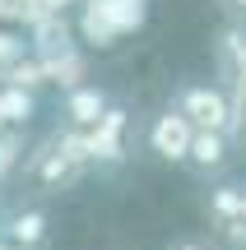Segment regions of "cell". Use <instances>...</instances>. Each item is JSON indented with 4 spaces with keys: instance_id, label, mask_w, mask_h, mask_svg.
Here are the masks:
<instances>
[{
    "instance_id": "cell-8",
    "label": "cell",
    "mask_w": 246,
    "mask_h": 250,
    "mask_svg": "<svg viewBox=\"0 0 246 250\" xmlns=\"http://www.w3.org/2000/svg\"><path fill=\"white\" fill-rule=\"evenodd\" d=\"M242 208H246V186H219L209 195V204H204V213H209L214 232H223V227H232L242 218Z\"/></svg>"
},
{
    "instance_id": "cell-9",
    "label": "cell",
    "mask_w": 246,
    "mask_h": 250,
    "mask_svg": "<svg viewBox=\"0 0 246 250\" xmlns=\"http://www.w3.org/2000/svg\"><path fill=\"white\" fill-rule=\"evenodd\" d=\"M5 236L19 250H37V246L46 241V213H42V208H19V213H9Z\"/></svg>"
},
{
    "instance_id": "cell-2",
    "label": "cell",
    "mask_w": 246,
    "mask_h": 250,
    "mask_svg": "<svg viewBox=\"0 0 246 250\" xmlns=\"http://www.w3.org/2000/svg\"><path fill=\"white\" fill-rule=\"evenodd\" d=\"M191 134H195V125L186 121L177 107H167L163 116H154V125H149V153H154L158 162L181 167L186 153H191Z\"/></svg>"
},
{
    "instance_id": "cell-1",
    "label": "cell",
    "mask_w": 246,
    "mask_h": 250,
    "mask_svg": "<svg viewBox=\"0 0 246 250\" xmlns=\"http://www.w3.org/2000/svg\"><path fill=\"white\" fill-rule=\"evenodd\" d=\"M177 111L195 130H228L232 125V98L214 83H186L181 98H177Z\"/></svg>"
},
{
    "instance_id": "cell-6",
    "label": "cell",
    "mask_w": 246,
    "mask_h": 250,
    "mask_svg": "<svg viewBox=\"0 0 246 250\" xmlns=\"http://www.w3.org/2000/svg\"><path fill=\"white\" fill-rule=\"evenodd\" d=\"M121 130H126V111L107 102V111L98 116V125H93V134H89V153L98 162H116L121 158Z\"/></svg>"
},
{
    "instance_id": "cell-4",
    "label": "cell",
    "mask_w": 246,
    "mask_h": 250,
    "mask_svg": "<svg viewBox=\"0 0 246 250\" xmlns=\"http://www.w3.org/2000/svg\"><path fill=\"white\" fill-rule=\"evenodd\" d=\"M89 9H93V14H98L116 37L139 33L144 19H149V0H89Z\"/></svg>"
},
{
    "instance_id": "cell-3",
    "label": "cell",
    "mask_w": 246,
    "mask_h": 250,
    "mask_svg": "<svg viewBox=\"0 0 246 250\" xmlns=\"http://www.w3.org/2000/svg\"><path fill=\"white\" fill-rule=\"evenodd\" d=\"M232 158V134L228 130H195L191 134V153H186V167L195 176H219Z\"/></svg>"
},
{
    "instance_id": "cell-7",
    "label": "cell",
    "mask_w": 246,
    "mask_h": 250,
    "mask_svg": "<svg viewBox=\"0 0 246 250\" xmlns=\"http://www.w3.org/2000/svg\"><path fill=\"white\" fill-rule=\"evenodd\" d=\"M102 111H107V93L93 88V83H74V88L65 93V116L79 125V130H93Z\"/></svg>"
},
{
    "instance_id": "cell-10",
    "label": "cell",
    "mask_w": 246,
    "mask_h": 250,
    "mask_svg": "<svg viewBox=\"0 0 246 250\" xmlns=\"http://www.w3.org/2000/svg\"><path fill=\"white\" fill-rule=\"evenodd\" d=\"M0 111H5L9 125H28V121H33V111H37V102H33V93H28L23 83H14V88L0 93Z\"/></svg>"
},
{
    "instance_id": "cell-5",
    "label": "cell",
    "mask_w": 246,
    "mask_h": 250,
    "mask_svg": "<svg viewBox=\"0 0 246 250\" xmlns=\"http://www.w3.org/2000/svg\"><path fill=\"white\" fill-rule=\"evenodd\" d=\"M219 74L228 79L232 93L246 83V28H237V23L219 33Z\"/></svg>"
},
{
    "instance_id": "cell-12",
    "label": "cell",
    "mask_w": 246,
    "mask_h": 250,
    "mask_svg": "<svg viewBox=\"0 0 246 250\" xmlns=\"http://www.w3.org/2000/svg\"><path fill=\"white\" fill-rule=\"evenodd\" d=\"M19 148H23V139H19V134H5V130H0V176L14 167V153H19Z\"/></svg>"
},
{
    "instance_id": "cell-13",
    "label": "cell",
    "mask_w": 246,
    "mask_h": 250,
    "mask_svg": "<svg viewBox=\"0 0 246 250\" xmlns=\"http://www.w3.org/2000/svg\"><path fill=\"white\" fill-rule=\"evenodd\" d=\"M167 250H209V246H204V241H195V236H181V241H172Z\"/></svg>"
},
{
    "instance_id": "cell-14",
    "label": "cell",
    "mask_w": 246,
    "mask_h": 250,
    "mask_svg": "<svg viewBox=\"0 0 246 250\" xmlns=\"http://www.w3.org/2000/svg\"><path fill=\"white\" fill-rule=\"evenodd\" d=\"M223 5H228L232 14H246V0H223Z\"/></svg>"
},
{
    "instance_id": "cell-11",
    "label": "cell",
    "mask_w": 246,
    "mask_h": 250,
    "mask_svg": "<svg viewBox=\"0 0 246 250\" xmlns=\"http://www.w3.org/2000/svg\"><path fill=\"white\" fill-rule=\"evenodd\" d=\"M228 134L246 144V83H242L237 93H232V125H228Z\"/></svg>"
},
{
    "instance_id": "cell-15",
    "label": "cell",
    "mask_w": 246,
    "mask_h": 250,
    "mask_svg": "<svg viewBox=\"0 0 246 250\" xmlns=\"http://www.w3.org/2000/svg\"><path fill=\"white\" fill-rule=\"evenodd\" d=\"M5 125H9V121H5V111H0V130H5Z\"/></svg>"
},
{
    "instance_id": "cell-16",
    "label": "cell",
    "mask_w": 246,
    "mask_h": 250,
    "mask_svg": "<svg viewBox=\"0 0 246 250\" xmlns=\"http://www.w3.org/2000/svg\"><path fill=\"white\" fill-rule=\"evenodd\" d=\"M0 250H5V246H0Z\"/></svg>"
}]
</instances>
